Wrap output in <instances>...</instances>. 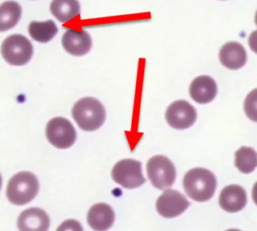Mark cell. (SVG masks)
Instances as JSON below:
<instances>
[{
  "mask_svg": "<svg viewBox=\"0 0 257 231\" xmlns=\"http://www.w3.org/2000/svg\"><path fill=\"white\" fill-rule=\"evenodd\" d=\"M217 182L213 172L204 168H194L183 178V188L189 198L198 202H206L214 194Z\"/></svg>",
  "mask_w": 257,
  "mask_h": 231,
  "instance_id": "cell-1",
  "label": "cell"
},
{
  "mask_svg": "<svg viewBox=\"0 0 257 231\" xmlns=\"http://www.w3.org/2000/svg\"><path fill=\"white\" fill-rule=\"evenodd\" d=\"M78 126L85 132H94L101 127L106 120V110L100 100L91 97L78 100L72 110Z\"/></svg>",
  "mask_w": 257,
  "mask_h": 231,
  "instance_id": "cell-2",
  "label": "cell"
},
{
  "mask_svg": "<svg viewBox=\"0 0 257 231\" xmlns=\"http://www.w3.org/2000/svg\"><path fill=\"white\" fill-rule=\"evenodd\" d=\"M39 190L40 182L37 177L32 172L23 171L10 178L7 196L12 204L23 206L32 201Z\"/></svg>",
  "mask_w": 257,
  "mask_h": 231,
  "instance_id": "cell-3",
  "label": "cell"
},
{
  "mask_svg": "<svg viewBox=\"0 0 257 231\" xmlns=\"http://www.w3.org/2000/svg\"><path fill=\"white\" fill-rule=\"evenodd\" d=\"M34 54V46L29 39L20 34L9 36L2 44L4 60L12 66H25Z\"/></svg>",
  "mask_w": 257,
  "mask_h": 231,
  "instance_id": "cell-4",
  "label": "cell"
},
{
  "mask_svg": "<svg viewBox=\"0 0 257 231\" xmlns=\"http://www.w3.org/2000/svg\"><path fill=\"white\" fill-rule=\"evenodd\" d=\"M147 176L153 186L159 190L171 187L175 182L177 172L174 164L164 156H156L147 164Z\"/></svg>",
  "mask_w": 257,
  "mask_h": 231,
  "instance_id": "cell-5",
  "label": "cell"
},
{
  "mask_svg": "<svg viewBox=\"0 0 257 231\" xmlns=\"http://www.w3.org/2000/svg\"><path fill=\"white\" fill-rule=\"evenodd\" d=\"M112 180L125 188H136L146 182L141 162L132 158L117 162L112 170Z\"/></svg>",
  "mask_w": 257,
  "mask_h": 231,
  "instance_id": "cell-6",
  "label": "cell"
},
{
  "mask_svg": "<svg viewBox=\"0 0 257 231\" xmlns=\"http://www.w3.org/2000/svg\"><path fill=\"white\" fill-rule=\"evenodd\" d=\"M48 140L58 148H68L74 144L76 132L72 123L63 117H55L48 122L46 129Z\"/></svg>",
  "mask_w": 257,
  "mask_h": 231,
  "instance_id": "cell-7",
  "label": "cell"
},
{
  "mask_svg": "<svg viewBox=\"0 0 257 231\" xmlns=\"http://www.w3.org/2000/svg\"><path fill=\"white\" fill-rule=\"evenodd\" d=\"M165 118L171 127L184 130L193 126L196 121V110L186 100H177L168 106Z\"/></svg>",
  "mask_w": 257,
  "mask_h": 231,
  "instance_id": "cell-8",
  "label": "cell"
},
{
  "mask_svg": "<svg viewBox=\"0 0 257 231\" xmlns=\"http://www.w3.org/2000/svg\"><path fill=\"white\" fill-rule=\"evenodd\" d=\"M189 206V201L181 193L168 189L158 198L156 210L162 217L172 218L184 212Z\"/></svg>",
  "mask_w": 257,
  "mask_h": 231,
  "instance_id": "cell-9",
  "label": "cell"
},
{
  "mask_svg": "<svg viewBox=\"0 0 257 231\" xmlns=\"http://www.w3.org/2000/svg\"><path fill=\"white\" fill-rule=\"evenodd\" d=\"M64 50L71 55L82 56L89 52L92 46L91 36L85 30L70 28L64 33L62 38Z\"/></svg>",
  "mask_w": 257,
  "mask_h": 231,
  "instance_id": "cell-10",
  "label": "cell"
},
{
  "mask_svg": "<svg viewBox=\"0 0 257 231\" xmlns=\"http://www.w3.org/2000/svg\"><path fill=\"white\" fill-rule=\"evenodd\" d=\"M49 225L50 219L47 213L36 207L25 210L18 220V228L22 231H46Z\"/></svg>",
  "mask_w": 257,
  "mask_h": 231,
  "instance_id": "cell-11",
  "label": "cell"
},
{
  "mask_svg": "<svg viewBox=\"0 0 257 231\" xmlns=\"http://www.w3.org/2000/svg\"><path fill=\"white\" fill-rule=\"evenodd\" d=\"M246 202V190L237 184L226 186L222 189L219 195V206L228 212L240 211L244 208Z\"/></svg>",
  "mask_w": 257,
  "mask_h": 231,
  "instance_id": "cell-12",
  "label": "cell"
},
{
  "mask_svg": "<svg viewBox=\"0 0 257 231\" xmlns=\"http://www.w3.org/2000/svg\"><path fill=\"white\" fill-rule=\"evenodd\" d=\"M191 98L198 104L212 102L217 94V85L210 76L202 75L192 80L189 87Z\"/></svg>",
  "mask_w": 257,
  "mask_h": 231,
  "instance_id": "cell-13",
  "label": "cell"
},
{
  "mask_svg": "<svg viewBox=\"0 0 257 231\" xmlns=\"http://www.w3.org/2000/svg\"><path fill=\"white\" fill-rule=\"evenodd\" d=\"M219 60L222 66L231 70H237L244 66L246 62V52L238 42H228L221 48Z\"/></svg>",
  "mask_w": 257,
  "mask_h": 231,
  "instance_id": "cell-14",
  "label": "cell"
},
{
  "mask_svg": "<svg viewBox=\"0 0 257 231\" xmlns=\"http://www.w3.org/2000/svg\"><path fill=\"white\" fill-rule=\"evenodd\" d=\"M87 220L94 230H106L113 225L115 213L112 207L108 204H95L88 211Z\"/></svg>",
  "mask_w": 257,
  "mask_h": 231,
  "instance_id": "cell-15",
  "label": "cell"
},
{
  "mask_svg": "<svg viewBox=\"0 0 257 231\" xmlns=\"http://www.w3.org/2000/svg\"><path fill=\"white\" fill-rule=\"evenodd\" d=\"M50 10L58 21L67 22L79 14L80 4L78 0H53Z\"/></svg>",
  "mask_w": 257,
  "mask_h": 231,
  "instance_id": "cell-16",
  "label": "cell"
},
{
  "mask_svg": "<svg viewBox=\"0 0 257 231\" xmlns=\"http://www.w3.org/2000/svg\"><path fill=\"white\" fill-rule=\"evenodd\" d=\"M22 6L15 1L4 2L0 7V31H8L17 25L22 16Z\"/></svg>",
  "mask_w": 257,
  "mask_h": 231,
  "instance_id": "cell-17",
  "label": "cell"
},
{
  "mask_svg": "<svg viewBox=\"0 0 257 231\" xmlns=\"http://www.w3.org/2000/svg\"><path fill=\"white\" fill-rule=\"evenodd\" d=\"M28 30L31 38L40 43H48L50 42L58 32L56 24L52 20L44 22L32 21L30 24Z\"/></svg>",
  "mask_w": 257,
  "mask_h": 231,
  "instance_id": "cell-18",
  "label": "cell"
},
{
  "mask_svg": "<svg viewBox=\"0 0 257 231\" xmlns=\"http://www.w3.org/2000/svg\"><path fill=\"white\" fill-rule=\"evenodd\" d=\"M234 156V165L243 174H250L257 166V152L251 147H240Z\"/></svg>",
  "mask_w": 257,
  "mask_h": 231,
  "instance_id": "cell-19",
  "label": "cell"
},
{
  "mask_svg": "<svg viewBox=\"0 0 257 231\" xmlns=\"http://www.w3.org/2000/svg\"><path fill=\"white\" fill-rule=\"evenodd\" d=\"M243 108L246 116L252 121L257 122V88L252 90L247 94Z\"/></svg>",
  "mask_w": 257,
  "mask_h": 231,
  "instance_id": "cell-20",
  "label": "cell"
},
{
  "mask_svg": "<svg viewBox=\"0 0 257 231\" xmlns=\"http://www.w3.org/2000/svg\"><path fill=\"white\" fill-rule=\"evenodd\" d=\"M248 43H249V48L257 54V30L252 32L249 34V38H248Z\"/></svg>",
  "mask_w": 257,
  "mask_h": 231,
  "instance_id": "cell-21",
  "label": "cell"
},
{
  "mask_svg": "<svg viewBox=\"0 0 257 231\" xmlns=\"http://www.w3.org/2000/svg\"><path fill=\"white\" fill-rule=\"evenodd\" d=\"M252 198L255 205H257V182L254 184L252 190Z\"/></svg>",
  "mask_w": 257,
  "mask_h": 231,
  "instance_id": "cell-22",
  "label": "cell"
},
{
  "mask_svg": "<svg viewBox=\"0 0 257 231\" xmlns=\"http://www.w3.org/2000/svg\"><path fill=\"white\" fill-rule=\"evenodd\" d=\"M255 24H256V26H257V10H256V12H255Z\"/></svg>",
  "mask_w": 257,
  "mask_h": 231,
  "instance_id": "cell-23",
  "label": "cell"
}]
</instances>
